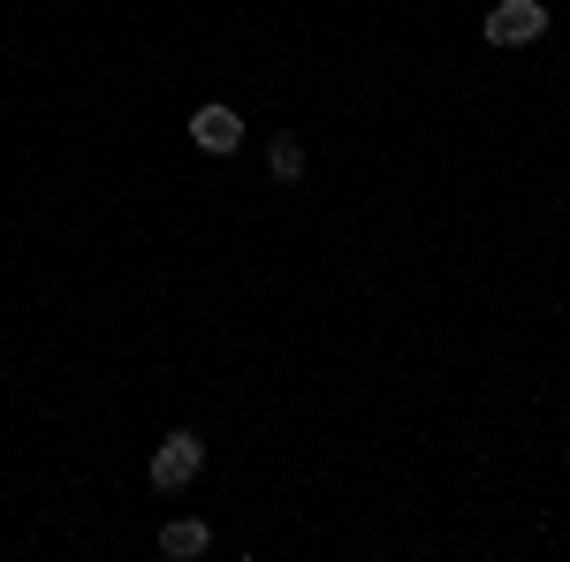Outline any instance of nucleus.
<instances>
[{"instance_id":"1","label":"nucleus","mask_w":570,"mask_h":562,"mask_svg":"<svg viewBox=\"0 0 570 562\" xmlns=\"http://www.w3.org/2000/svg\"><path fill=\"white\" fill-rule=\"evenodd\" d=\"M198 464H206V441H198V433H168V441L153 448V486L176 494V486L198 479Z\"/></svg>"},{"instance_id":"2","label":"nucleus","mask_w":570,"mask_h":562,"mask_svg":"<svg viewBox=\"0 0 570 562\" xmlns=\"http://www.w3.org/2000/svg\"><path fill=\"white\" fill-rule=\"evenodd\" d=\"M548 31V8L540 0H502V8H487V46H532Z\"/></svg>"},{"instance_id":"3","label":"nucleus","mask_w":570,"mask_h":562,"mask_svg":"<svg viewBox=\"0 0 570 562\" xmlns=\"http://www.w3.org/2000/svg\"><path fill=\"white\" fill-rule=\"evenodd\" d=\"M190 145H198V152H236V145H244V122H236V107H198V115H190Z\"/></svg>"},{"instance_id":"4","label":"nucleus","mask_w":570,"mask_h":562,"mask_svg":"<svg viewBox=\"0 0 570 562\" xmlns=\"http://www.w3.org/2000/svg\"><path fill=\"white\" fill-rule=\"evenodd\" d=\"M206 548H214V532H206V524H198V517H176V524H168V532H160V555H176V562L206 555Z\"/></svg>"},{"instance_id":"5","label":"nucleus","mask_w":570,"mask_h":562,"mask_svg":"<svg viewBox=\"0 0 570 562\" xmlns=\"http://www.w3.org/2000/svg\"><path fill=\"white\" fill-rule=\"evenodd\" d=\"M266 168H274V183H297L305 175V137H274L266 145Z\"/></svg>"}]
</instances>
